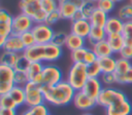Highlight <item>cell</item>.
Instances as JSON below:
<instances>
[{
    "mask_svg": "<svg viewBox=\"0 0 132 115\" xmlns=\"http://www.w3.org/2000/svg\"><path fill=\"white\" fill-rule=\"evenodd\" d=\"M87 50H88V46L70 51V57H71L72 63H84Z\"/></svg>",
    "mask_w": 132,
    "mask_h": 115,
    "instance_id": "d6a6232c",
    "label": "cell"
},
{
    "mask_svg": "<svg viewBox=\"0 0 132 115\" xmlns=\"http://www.w3.org/2000/svg\"><path fill=\"white\" fill-rule=\"evenodd\" d=\"M43 68H44L43 63H40V62H32L30 64V66H29L28 70L26 71L27 72V75L29 77V80L35 82L39 78V76L41 75V73L43 71Z\"/></svg>",
    "mask_w": 132,
    "mask_h": 115,
    "instance_id": "484cf974",
    "label": "cell"
},
{
    "mask_svg": "<svg viewBox=\"0 0 132 115\" xmlns=\"http://www.w3.org/2000/svg\"><path fill=\"white\" fill-rule=\"evenodd\" d=\"M24 88L26 92V106L27 107H33V106H37V105L45 103L43 89L39 84L33 81H29L24 86Z\"/></svg>",
    "mask_w": 132,
    "mask_h": 115,
    "instance_id": "8992f818",
    "label": "cell"
},
{
    "mask_svg": "<svg viewBox=\"0 0 132 115\" xmlns=\"http://www.w3.org/2000/svg\"><path fill=\"white\" fill-rule=\"evenodd\" d=\"M97 6L100 10L106 12V13H110L114 7H116V2L113 0H98L97 1Z\"/></svg>",
    "mask_w": 132,
    "mask_h": 115,
    "instance_id": "d590c367",
    "label": "cell"
},
{
    "mask_svg": "<svg viewBox=\"0 0 132 115\" xmlns=\"http://www.w3.org/2000/svg\"><path fill=\"white\" fill-rule=\"evenodd\" d=\"M97 9H98L97 2L89 1V0H85L84 4H82L81 7H80V11H81L84 17L87 18V20H90L91 16L93 15V13H94Z\"/></svg>",
    "mask_w": 132,
    "mask_h": 115,
    "instance_id": "f546056e",
    "label": "cell"
},
{
    "mask_svg": "<svg viewBox=\"0 0 132 115\" xmlns=\"http://www.w3.org/2000/svg\"><path fill=\"white\" fill-rule=\"evenodd\" d=\"M122 35L125 39L126 45H132V22L125 23Z\"/></svg>",
    "mask_w": 132,
    "mask_h": 115,
    "instance_id": "ab89813d",
    "label": "cell"
},
{
    "mask_svg": "<svg viewBox=\"0 0 132 115\" xmlns=\"http://www.w3.org/2000/svg\"><path fill=\"white\" fill-rule=\"evenodd\" d=\"M91 29H92L91 22L90 20H87V18H82L80 21L71 23V33H74L85 39L89 37Z\"/></svg>",
    "mask_w": 132,
    "mask_h": 115,
    "instance_id": "e0dca14e",
    "label": "cell"
},
{
    "mask_svg": "<svg viewBox=\"0 0 132 115\" xmlns=\"http://www.w3.org/2000/svg\"><path fill=\"white\" fill-rule=\"evenodd\" d=\"M13 81H14V85H19V86H25L30 80L29 77L27 75V72L25 71H14V77H13Z\"/></svg>",
    "mask_w": 132,
    "mask_h": 115,
    "instance_id": "e575fe53",
    "label": "cell"
},
{
    "mask_svg": "<svg viewBox=\"0 0 132 115\" xmlns=\"http://www.w3.org/2000/svg\"><path fill=\"white\" fill-rule=\"evenodd\" d=\"M31 31H32V33L35 37L36 43H38V44L51 43L52 39H53V36L55 34V31L53 30L52 26H50L45 23L35 24Z\"/></svg>",
    "mask_w": 132,
    "mask_h": 115,
    "instance_id": "52a82bcc",
    "label": "cell"
},
{
    "mask_svg": "<svg viewBox=\"0 0 132 115\" xmlns=\"http://www.w3.org/2000/svg\"><path fill=\"white\" fill-rule=\"evenodd\" d=\"M119 54H120V57L131 61L132 60V45H125Z\"/></svg>",
    "mask_w": 132,
    "mask_h": 115,
    "instance_id": "7dc6e473",
    "label": "cell"
},
{
    "mask_svg": "<svg viewBox=\"0 0 132 115\" xmlns=\"http://www.w3.org/2000/svg\"><path fill=\"white\" fill-rule=\"evenodd\" d=\"M67 37H68V34L65 32H55L53 39H52V43L60 47H64L66 45Z\"/></svg>",
    "mask_w": 132,
    "mask_h": 115,
    "instance_id": "74e56055",
    "label": "cell"
},
{
    "mask_svg": "<svg viewBox=\"0 0 132 115\" xmlns=\"http://www.w3.org/2000/svg\"><path fill=\"white\" fill-rule=\"evenodd\" d=\"M92 50L95 52V54L97 55L98 59L100 57H104V56H109V55H112L113 52L107 42V40H102V41H99L97 43H95L92 47Z\"/></svg>",
    "mask_w": 132,
    "mask_h": 115,
    "instance_id": "7402d4cb",
    "label": "cell"
},
{
    "mask_svg": "<svg viewBox=\"0 0 132 115\" xmlns=\"http://www.w3.org/2000/svg\"><path fill=\"white\" fill-rule=\"evenodd\" d=\"M86 42H87V39L74 34V33H69L68 34V37H67V40H66V48L69 49L70 51H73L75 49H78V48H81V47H85L86 46Z\"/></svg>",
    "mask_w": 132,
    "mask_h": 115,
    "instance_id": "44dd1931",
    "label": "cell"
},
{
    "mask_svg": "<svg viewBox=\"0 0 132 115\" xmlns=\"http://www.w3.org/2000/svg\"><path fill=\"white\" fill-rule=\"evenodd\" d=\"M41 6L46 13H50L59 8V0H41Z\"/></svg>",
    "mask_w": 132,
    "mask_h": 115,
    "instance_id": "60d3db41",
    "label": "cell"
},
{
    "mask_svg": "<svg viewBox=\"0 0 132 115\" xmlns=\"http://www.w3.org/2000/svg\"><path fill=\"white\" fill-rule=\"evenodd\" d=\"M81 115H93L92 113H89V112H86V113H82Z\"/></svg>",
    "mask_w": 132,
    "mask_h": 115,
    "instance_id": "f907efd6",
    "label": "cell"
},
{
    "mask_svg": "<svg viewBox=\"0 0 132 115\" xmlns=\"http://www.w3.org/2000/svg\"><path fill=\"white\" fill-rule=\"evenodd\" d=\"M124 25H125V23L118 15H110V16H108V20L106 22L104 30L107 33V35L122 33L123 29H124Z\"/></svg>",
    "mask_w": 132,
    "mask_h": 115,
    "instance_id": "d6986e66",
    "label": "cell"
},
{
    "mask_svg": "<svg viewBox=\"0 0 132 115\" xmlns=\"http://www.w3.org/2000/svg\"><path fill=\"white\" fill-rule=\"evenodd\" d=\"M20 54L21 53L3 50L2 53H1V56H0V65H4V66L14 68V66H15L18 60H19Z\"/></svg>",
    "mask_w": 132,
    "mask_h": 115,
    "instance_id": "83f0119b",
    "label": "cell"
},
{
    "mask_svg": "<svg viewBox=\"0 0 132 115\" xmlns=\"http://www.w3.org/2000/svg\"><path fill=\"white\" fill-rule=\"evenodd\" d=\"M42 89L45 98V103L56 107H62L72 103L74 94L76 92L74 88L64 79L53 86L43 87Z\"/></svg>",
    "mask_w": 132,
    "mask_h": 115,
    "instance_id": "6da1fadb",
    "label": "cell"
},
{
    "mask_svg": "<svg viewBox=\"0 0 132 115\" xmlns=\"http://www.w3.org/2000/svg\"><path fill=\"white\" fill-rule=\"evenodd\" d=\"M117 15H118L124 23L132 22V4L127 3V4L122 5V6L118 9Z\"/></svg>",
    "mask_w": 132,
    "mask_h": 115,
    "instance_id": "4dcf8cb0",
    "label": "cell"
},
{
    "mask_svg": "<svg viewBox=\"0 0 132 115\" xmlns=\"http://www.w3.org/2000/svg\"><path fill=\"white\" fill-rule=\"evenodd\" d=\"M107 37V33L105 32L104 28H99V27H93L91 29V32L89 34V37L87 38V41L89 43V45L92 47L95 43L105 40Z\"/></svg>",
    "mask_w": 132,
    "mask_h": 115,
    "instance_id": "603a6c76",
    "label": "cell"
},
{
    "mask_svg": "<svg viewBox=\"0 0 132 115\" xmlns=\"http://www.w3.org/2000/svg\"><path fill=\"white\" fill-rule=\"evenodd\" d=\"M106 40L112 50L113 53H120L122 48L126 45L125 39L122 35V33H116V34H108L106 37Z\"/></svg>",
    "mask_w": 132,
    "mask_h": 115,
    "instance_id": "ffe728a7",
    "label": "cell"
},
{
    "mask_svg": "<svg viewBox=\"0 0 132 115\" xmlns=\"http://www.w3.org/2000/svg\"><path fill=\"white\" fill-rule=\"evenodd\" d=\"M85 0H59V11L64 20H72L77 10L80 9Z\"/></svg>",
    "mask_w": 132,
    "mask_h": 115,
    "instance_id": "30bf717a",
    "label": "cell"
},
{
    "mask_svg": "<svg viewBox=\"0 0 132 115\" xmlns=\"http://www.w3.org/2000/svg\"><path fill=\"white\" fill-rule=\"evenodd\" d=\"M129 3H130V4H132V0H129Z\"/></svg>",
    "mask_w": 132,
    "mask_h": 115,
    "instance_id": "db71d44e",
    "label": "cell"
},
{
    "mask_svg": "<svg viewBox=\"0 0 132 115\" xmlns=\"http://www.w3.org/2000/svg\"><path fill=\"white\" fill-rule=\"evenodd\" d=\"M132 67V63L130 60H126L123 57L117 59V67L114 71V75H121L127 72L130 68Z\"/></svg>",
    "mask_w": 132,
    "mask_h": 115,
    "instance_id": "1f68e13d",
    "label": "cell"
},
{
    "mask_svg": "<svg viewBox=\"0 0 132 115\" xmlns=\"http://www.w3.org/2000/svg\"><path fill=\"white\" fill-rule=\"evenodd\" d=\"M89 1H94V2H97L98 0H89Z\"/></svg>",
    "mask_w": 132,
    "mask_h": 115,
    "instance_id": "f5cc1de1",
    "label": "cell"
},
{
    "mask_svg": "<svg viewBox=\"0 0 132 115\" xmlns=\"http://www.w3.org/2000/svg\"><path fill=\"white\" fill-rule=\"evenodd\" d=\"M128 99L127 95L120 89L114 88L112 86H104L100 95L97 99V105L103 107V108H108L121 101H124Z\"/></svg>",
    "mask_w": 132,
    "mask_h": 115,
    "instance_id": "5b68a950",
    "label": "cell"
},
{
    "mask_svg": "<svg viewBox=\"0 0 132 115\" xmlns=\"http://www.w3.org/2000/svg\"><path fill=\"white\" fill-rule=\"evenodd\" d=\"M105 110L106 115H130L132 113V104L128 99H126L106 108Z\"/></svg>",
    "mask_w": 132,
    "mask_h": 115,
    "instance_id": "2e32d148",
    "label": "cell"
},
{
    "mask_svg": "<svg viewBox=\"0 0 132 115\" xmlns=\"http://www.w3.org/2000/svg\"><path fill=\"white\" fill-rule=\"evenodd\" d=\"M31 62L29 61V59L24 54V53H21L20 56H19V60L14 66V70L16 71H27L29 66H30Z\"/></svg>",
    "mask_w": 132,
    "mask_h": 115,
    "instance_id": "8d00e7d4",
    "label": "cell"
},
{
    "mask_svg": "<svg viewBox=\"0 0 132 115\" xmlns=\"http://www.w3.org/2000/svg\"><path fill=\"white\" fill-rule=\"evenodd\" d=\"M60 20H62V15H61L59 9H57L55 11H52V12L47 13V16H46V20H45V24H47L50 26H53V25L57 24Z\"/></svg>",
    "mask_w": 132,
    "mask_h": 115,
    "instance_id": "f6af8a7d",
    "label": "cell"
},
{
    "mask_svg": "<svg viewBox=\"0 0 132 115\" xmlns=\"http://www.w3.org/2000/svg\"><path fill=\"white\" fill-rule=\"evenodd\" d=\"M0 115H18L16 114V109L0 108Z\"/></svg>",
    "mask_w": 132,
    "mask_h": 115,
    "instance_id": "c3c4849f",
    "label": "cell"
},
{
    "mask_svg": "<svg viewBox=\"0 0 132 115\" xmlns=\"http://www.w3.org/2000/svg\"><path fill=\"white\" fill-rule=\"evenodd\" d=\"M118 84H132V67L121 75H114Z\"/></svg>",
    "mask_w": 132,
    "mask_h": 115,
    "instance_id": "b9f144b4",
    "label": "cell"
},
{
    "mask_svg": "<svg viewBox=\"0 0 132 115\" xmlns=\"http://www.w3.org/2000/svg\"><path fill=\"white\" fill-rule=\"evenodd\" d=\"M62 80H63L62 70L56 65L48 64V65H44L43 71L39 76V78L35 81V83L39 84L43 88V87L53 86Z\"/></svg>",
    "mask_w": 132,
    "mask_h": 115,
    "instance_id": "277c9868",
    "label": "cell"
},
{
    "mask_svg": "<svg viewBox=\"0 0 132 115\" xmlns=\"http://www.w3.org/2000/svg\"><path fill=\"white\" fill-rule=\"evenodd\" d=\"M13 16L4 8L0 9V47L4 44L6 38L12 34Z\"/></svg>",
    "mask_w": 132,
    "mask_h": 115,
    "instance_id": "8fae6325",
    "label": "cell"
},
{
    "mask_svg": "<svg viewBox=\"0 0 132 115\" xmlns=\"http://www.w3.org/2000/svg\"><path fill=\"white\" fill-rule=\"evenodd\" d=\"M97 60H98V57H97V55L95 54V52L92 50L91 47H88V50H87V52H86V56H85V60H84V64L90 65V64H92V63L97 62Z\"/></svg>",
    "mask_w": 132,
    "mask_h": 115,
    "instance_id": "bcb514c9",
    "label": "cell"
},
{
    "mask_svg": "<svg viewBox=\"0 0 132 115\" xmlns=\"http://www.w3.org/2000/svg\"><path fill=\"white\" fill-rule=\"evenodd\" d=\"M8 94L11 97V99L14 101V103L16 104L18 108L22 107L24 105H26V92H25V88L24 86H19V85H14L11 90L8 92Z\"/></svg>",
    "mask_w": 132,
    "mask_h": 115,
    "instance_id": "cb8c5ba5",
    "label": "cell"
},
{
    "mask_svg": "<svg viewBox=\"0 0 132 115\" xmlns=\"http://www.w3.org/2000/svg\"><path fill=\"white\" fill-rule=\"evenodd\" d=\"M21 38H22V41L25 45V47H30L32 45H34L36 43V40H35V37L32 33V31H28L26 33H23L21 35Z\"/></svg>",
    "mask_w": 132,
    "mask_h": 115,
    "instance_id": "ee69618b",
    "label": "cell"
},
{
    "mask_svg": "<svg viewBox=\"0 0 132 115\" xmlns=\"http://www.w3.org/2000/svg\"><path fill=\"white\" fill-rule=\"evenodd\" d=\"M88 79L87 65L84 63H73L67 73L66 81L74 88L75 91H77L84 88Z\"/></svg>",
    "mask_w": 132,
    "mask_h": 115,
    "instance_id": "7a4b0ae2",
    "label": "cell"
},
{
    "mask_svg": "<svg viewBox=\"0 0 132 115\" xmlns=\"http://www.w3.org/2000/svg\"><path fill=\"white\" fill-rule=\"evenodd\" d=\"M19 7L21 12L32 17L35 24L45 23L47 13L42 9L41 0H20Z\"/></svg>",
    "mask_w": 132,
    "mask_h": 115,
    "instance_id": "3957f363",
    "label": "cell"
},
{
    "mask_svg": "<svg viewBox=\"0 0 132 115\" xmlns=\"http://www.w3.org/2000/svg\"><path fill=\"white\" fill-rule=\"evenodd\" d=\"M0 108H9V109H16L18 106L14 103V101L11 99V97L6 94H0Z\"/></svg>",
    "mask_w": 132,
    "mask_h": 115,
    "instance_id": "f35d334b",
    "label": "cell"
},
{
    "mask_svg": "<svg viewBox=\"0 0 132 115\" xmlns=\"http://www.w3.org/2000/svg\"><path fill=\"white\" fill-rule=\"evenodd\" d=\"M50 115H51V114H50Z\"/></svg>",
    "mask_w": 132,
    "mask_h": 115,
    "instance_id": "11a10c76",
    "label": "cell"
},
{
    "mask_svg": "<svg viewBox=\"0 0 132 115\" xmlns=\"http://www.w3.org/2000/svg\"><path fill=\"white\" fill-rule=\"evenodd\" d=\"M35 23L29 15L21 12L18 15L13 16L12 20V34L15 35H22L23 33H26L28 31H31L34 27Z\"/></svg>",
    "mask_w": 132,
    "mask_h": 115,
    "instance_id": "9c48e42d",
    "label": "cell"
},
{
    "mask_svg": "<svg viewBox=\"0 0 132 115\" xmlns=\"http://www.w3.org/2000/svg\"><path fill=\"white\" fill-rule=\"evenodd\" d=\"M45 47V57L44 63H53L58 61L62 54H63V47H60L58 45H55L54 43H47L44 44Z\"/></svg>",
    "mask_w": 132,
    "mask_h": 115,
    "instance_id": "ac0fdd59",
    "label": "cell"
},
{
    "mask_svg": "<svg viewBox=\"0 0 132 115\" xmlns=\"http://www.w3.org/2000/svg\"><path fill=\"white\" fill-rule=\"evenodd\" d=\"M103 87L104 86H103L100 78H89L81 90L85 93H87L89 97H91L92 99L97 100L98 97L100 95Z\"/></svg>",
    "mask_w": 132,
    "mask_h": 115,
    "instance_id": "9a60e30c",
    "label": "cell"
},
{
    "mask_svg": "<svg viewBox=\"0 0 132 115\" xmlns=\"http://www.w3.org/2000/svg\"><path fill=\"white\" fill-rule=\"evenodd\" d=\"M87 73H88L89 78H100L102 71H101V68H100L98 62L87 65Z\"/></svg>",
    "mask_w": 132,
    "mask_h": 115,
    "instance_id": "836d02e7",
    "label": "cell"
},
{
    "mask_svg": "<svg viewBox=\"0 0 132 115\" xmlns=\"http://www.w3.org/2000/svg\"><path fill=\"white\" fill-rule=\"evenodd\" d=\"M100 80H101L102 84L106 87L112 86L114 83H117L114 73H102L100 76Z\"/></svg>",
    "mask_w": 132,
    "mask_h": 115,
    "instance_id": "7bdbcfd3",
    "label": "cell"
},
{
    "mask_svg": "<svg viewBox=\"0 0 132 115\" xmlns=\"http://www.w3.org/2000/svg\"><path fill=\"white\" fill-rule=\"evenodd\" d=\"M21 115H50V111L47 106L44 104H40L33 107H28L25 111L21 113Z\"/></svg>",
    "mask_w": 132,
    "mask_h": 115,
    "instance_id": "f1b7e54d",
    "label": "cell"
},
{
    "mask_svg": "<svg viewBox=\"0 0 132 115\" xmlns=\"http://www.w3.org/2000/svg\"><path fill=\"white\" fill-rule=\"evenodd\" d=\"M82 18H85V17H84V15H82V13H81V11H80V9H79V10H77V11L75 12V14L73 15V17H72V20H71V23H72V22L80 21V20H82Z\"/></svg>",
    "mask_w": 132,
    "mask_h": 115,
    "instance_id": "681fc988",
    "label": "cell"
},
{
    "mask_svg": "<svg viewBox=\"0 0 132 115\" xmlns=\"http://www.w3.org/2000/svg\"><path fill=\"white\" fill-rule=\"evenodd\" d=\"M23 53L29 59V61L31 63L32 62L44 63V57H45V47H44V44L35 43L34 45H32L30 47H27Z\"/></svg>",
    "mask_w": 132,
    "mask_h": 115,
    "instance_id": "5bb4252c",
    "label": "cell"
},
{
    "mask_svg": "<svg viewBox=\"0 0 132 115\" xmlns=\"http://www.w3.org/2000/svg\"><path fill=\"white\" fill-rule=\"evenodd\" d=\"M72 104L74 107H76L78 110L81 111H89L93 109L97 105V100L92 99L87 93H85L82 90H77L74 94Z\"/></svg>",
    "mask_w": 132,
    "mask_h": 115,
    "instance_id": "7c38bea8",
    "label": "cell"
},
{
    "mask_svg": "<svg viewBox=\"0 0 132 115\" xmlns=\"http://www.w3.org/2000/svg\"><path fill=\"white\" fill-rule=\"evenodd\" d=\"M108 13L100 10L99 8L93 13V15L90 18L91 25L93 27H99V28H104L106 25V22L108 20Z\"/></svg>",
    "mask_w": 132,
    "mask_h": 115,
    "instance_id": "4316f807",
    "label": "cell"
},
{
    "mask_svg": "<svg viewBox=\"0 0 132 115\" xmlns=\"http://www.w3.org/2000/svg\"><path fill=\"white\" fill-rule=\"evenodd\" d=\"M113 1H114L116 3H120V2H123L124 0H113Z\"/></svg>",
    "mask_w": 132,
    "mask_h": 115,
    "instance_id": "816d5d0a",
    "label": "cell"
},
{
    "mask_svg": "<svg viewBox=\"0 0 132 115\" xmlns=\"http://www.w3.org/2000/svg\"><path fill=\"white\" fill-rule=\"evenodd\" d=\"M97 62L101 68L102 73H114L117 67V59L112 55L100 57Z\"/></svg>",
    "mask_w": 132,
    "mask_h": 115,
    "instance_id": "d4e9b609",
    "label": "cell"
},
{
    "mask_svg": "<svg viewBox=\"0 0 132 115\" xmlns=\"http://www.w3.org/2000/svg\"><path fill=\"white\" fill-rule=\"evenodd\" d=\"M1 48L3 50L12 51V52H16V53H23L26 49L21 36L15 35V34H11L10 36H8L6 38L4 44L1 46Z\"/></svg>",
    "mask_w": 132,
    "mask_h": 115,
    "instance_id": "4fadbf2b",
    "label": "cell"
},
{
    "mask_svg": "<svg viewBox=\"0 0 132 115\" xmlns=\"http://www.w3.org/2000/svg\"><path fill=\"white\" fill-rule=\"evenodd\" d=\"M14 68L0 65V94L8 93L14 86Z\"/></svg>",
    "mask_w": 132,
    "mask_h": 115,
    "instance_id": "ba28073f",
    "label": "cell"
}]
</instances>
